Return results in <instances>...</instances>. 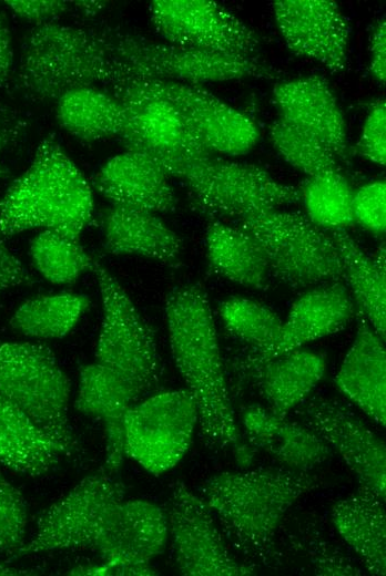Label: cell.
I'll return each mask as SVG.
<instances>
[{
	"instance_id": "cell-1",
	"label": "cell",
	"mask_w": 386,
	"mask_h": 576,
	"mask_svg": "<svg viewBox=\"0 0 386 576\" xmlns=\"http://www.w3.org/2000/svg\"><path fill=\"white\" fill-rule=\"evenodd\" d=\"M171 352L199 413L200 436L211 450L232 448L241 465L252 450L240 434L225 380L214 319L200 284L173 288L165 299Z\"/></svg>"
},
{
	"instance_id": "cell-2",
	"label": "cell",
	"mask_w": 386,
	"mask_h": 576,
	"mask_svg": "<svg viewBox=\"0 0 386 576\" xmlns=\"http://www.w3.org/2000/svg\"><path fill=\"white\" fill-rule=\"evenodd\" d=\"M319 484L311 472L285 467L223 472L203 483L202 498L235 552L255 567H276V532L284 515Z\"/></svg>"
},
{
	"instance_id": "cell-3",
	"label": "cell",
	"mask_w": 386,
	"mask_h": 576,
	"mask_svg": "<svg viewBox=\"0 0 386 576\" xmlns=\"http://www.w3.org/2000/svg\"><path fill=\"white\" fill-rule=\"evenodd\" d=\"M129 79L106 25L80 28L50 22L24 37L14 86L32 102L57 101L68 91Z\"/></svg>"
},
{
	"instance_id": "cell-4",
	"label": "cell",
	"mask_w": 386,
	"mask_h": 576,
	"mask_svg": "<svg viewBox=\"0 0 386 576\" xmlns=\"http://www.w3.org/2000/svg\"><path fill=\"white\" fill-rule=\"evenodd\" d=\"M92 212V186L51 133L0 198V232L10 237L40 228L79 240Z\"/></svg>"
},
{
	"instance_id": "cell-5",
	"label": "cell",
	"mask_w": 386,
	"mask_h": 576,
	"mask_svg": "<svg viewBox=\"0 0 386 576\" xmlns=\"http://www.w3.org/2000/svg\"><path fill=\"white\" fill-rule=\"evenodd\" d=\"M264 255L271 276L292 289L343 281L344 267L329 233L305 214L278 208L251 214L238 225Z\"/></svg>"
},
{
	"instance_id": "cell-6",
	"label": "cell",
	"mask_w": 386,
	"mask_h": 576,
	"mask_svg": "<svg viewBox=\"0 0 386 576\" xmlns=\"http://www.w3.org/2000/svg\"><path fill=\"white\" fill-rule=\"evenodd\" d=\"M70 380L47 344L0 342V397L16 405L59 442L77 449L69 422Z\"/></svg>"
},
{
	"instance_id": "cell-7",
	"label": "cell",
	"mask_w": 386,
	"mask_h": 576,
	"mask_svg": "<svg viewBox=\"0 0 386 576\" xmlns=\"http://www.w3.org/2000/svg\"><path fill=\"white\" fill-rule=\"evenodd\" d=\"M169 177L190 191L193 207L210 217L237 220L299 200L298 188L274 178L264 168L206 156L181 161Z\"/></svg>"
},
{
	"instance_id": "cell-8",
	"label": "cell",
	"mask_w": 386,
	"mask_h": 576,
	"mask_svg": "<svg viewBox=\"0 0 386 576\" xmlns=\"http://www.w3.org/2000/svg\"><path fill=\"white\" fill-rule=\"evenodd\" d=\"M102 299L95 362L123 379L142 397L159 385L161 358L155 335L116 278L98 260L91 270Z\"/></svg>"
},
{
	"instance_id": "cell-9",
	"label": "cell",
	"mask_w": 386,
	"mask_h": 576,
	"mask_svg": "<svg viewBox=\"0 0 386 576\" xmlns=\"http://www.w3.org/2000/svg\"><path fill=\"white\" fill-rule=\"evenodd\" d=\"M129 80L158 79L201 85L243 79L274 80L276 71L258 58L232 56L153 41L105 24ZM125 81V82H126Z\"/></svg>"
},
{
	"instance_id": "cell-10",
	"label": "cell",
	"mask_w": 386,
	"mask_h": 576,
	"mask_svg": "<svg viewBox=\"0 0 386 576\" xmlns=\"http://www.w3.org/2000/svg\"><path fill=\"white\" fill-rule=\"evenodd\" d=\"M118 99H160L171 104L212 154L248 153L260 140L256 123L201 85L133 79L111 86Z\"/></svg>"
},
{
	"instance_id": "cell-11",
	"label": "cell",
	"mask_w": 386,
	"mask_h": 576,
	"mask_svg": "<svg viewBox=\"0 0 386 576\" xmlns=\"http://www.w3.org/2000/svg\"><path fill=\"white\" fill-rule=\"evenodd\" d=\"M197 422L196 403L186 389L139 400L124 416L125 454L148 472L162 474L183 457Z\"/></svg>"
},
{
	"instance_id": "cell-12",
	"label": "cell",
	"mask_w": 386,
	"mask_h": 576,
	"mask_svg": "<svg viewBox=\"0 0 386 576\" xmlns=\"http://www.w3.org/2000/svg\"><path fill=\"white\" fill-rule=\"evenodd\" d=\"M124 495L123 483L102 469L83 477L43 512L33 537L8 560L43 552L93 548L105 518Z\"/></svg>"
},
{
	"instance_id": "cell-13",
	"label": "cell",
	"mask_w": 386,
	"mask_h": 576,
	"mask_svg": "<svg viewBox=\"0 0 386 576\" xmlns=\"http://www.w3.org/2000/svg\"><path fill=\"white\" fill-rule=\"evenodd\" d=\"M149 12L169 44L242 58H257L261 50L256 31L215 1L153 0Z\"/></svg>"
},
{
	"instance_id": "cell-14",
	"label": "cell",
	"mask_w": 386,
	"mask_h": 576,
	"mask_svg": "<svg viewBox=\"0 0 386 576\" xmlns=\"http://www.w3.org/2000/svg\"><path fill=\"white\" fill-rule=\"evenodd\" d=\"M169 534L179 572L185 576H251L255 566L236 560L202 496L182 481L172 484Z\"/></svg>"
},
{
	"instance_id": "cell-15",
	"label": "cell",
	"mask_w": 386,
	"mask_h": 576,
	"mask_svg": "<svg viewBox=\"0 0 386 576\" xmlns=\"http://www.w3.org/2000/svg\"><path fill=\"white\" fill-rule=\"evenodd\" d=\"M302 423L334 448L356 475L359 485L385 501L386 448L384 442L344 401L308 395L295 409Z\"/></svg>"
},
{
	"instance_id": "cell-16",
	"label": "cell",
	"mask_w": 386,
	"mask_h": 576,
	"mask_svg": "<svg viewBox=\"0 0 386 576\" xmlns=\"http://www.w3.org/2000/svg\"><path fill=\"white\" fill-rule=\"evenodd\" d=\"M276 27L295 55L322 64L333 73L348 66L351 27L332 0H275Z\"/></svg>"
},
{
	"instance_id": "cell-17",
	"label": "cell",
	"mask_w": 386,
	"mask_h": 576,
	"mask_svg": "<svg viewBox=\"0 0 386 576\" xmlns=\"http://www.w3.org/2000/svg\"><path fill=\"white\" fill-rule=\"evenodd\" d=\"M354 299L343 284L334 281L307 289L299 296L283 321L276 343L263 353L245 351L233 360V373L238 380L254 367L303 344L344 329L355 317Z\"/></svg>"
},
{
	"instance_id": "cell-18",
	"label": "cell",
	"mask_w": 386,
	"mask_h": 576,
	"mask_svg": "<svg viewBox=\"0 0 386 576\" xmlns=\"http://www.w3.org/2000/svg\"><path fill=\"white\" fill-rule=\"evenodd\" d=\"M129 122L118 140L125 151L152 161L165 175L177 162L213 155L183 116L160 99H121Z\"/></svg>"
},
{
	"instance_id": "cell-19",
	"label": "cell",
	"mask_w": 386,
	"mask_h": 576,
	"mask_svg": "<svg viewBox=\"0 0 386 576\" xmlns=\"http://www.w3.org/2000/svg\"><path fill=\"white\" fill-rule=\"evenodd\" d=\"M272 99L278 117L316 138L338 161H347V125L325 79L313 74L277 83Z\"/></svg>"
},
{
	"instance_id": "cell-20",
	"label": "cell",
	"mask_w": 386,
	"mask_h": 576,
	"mask_svg": "<svg viewBox=\"0 0 386 576\" xmlns=\"http://www.w3.org/2000/svg\"><path fill=\"white\" fill-rule=\"evenodd\" d=\"M167 536V515L160 506L122 500L105 518L92 549L102 560L148 564L163 553Z\"/></svg>"
},
{
	"instance_id": "cell-21",
	"label": "cell",
	"mask_w": 386,
	"mask_h": 576,
	"mask_svg": "<svg viewBox=\"0 0 386 576\" xmlns=\"http://www.w3.org/2000/svg\"><path fill=\"white\" fill-rule=\"evenodd\" d=\"M139 400L123 379L98 362L80 368L74 408L102 422L105 438L102 470L109 474L115 475L126 457L124 416Z\"/></svg>"
},
{
	"instance_id": "cell-22",
	"label": "cell",
	"mask_w": 386,
	"mask_h": 576,
	"mask_svg": "<svg viewBox=\"0 0 386 576\" xmlns=\"http://www.w3.org/2000/svg\"><path fill=\"white\" fill-rule=\"evenodd\" d=\"M95 191L112 205L152 213L176 209L177 197L169 177L148 157L124 151L111 157L95 174Z\"/></svg>"
},
{
	"instance_id": "cell-23",
	"label": "cell",
	"mask_w": 386,
	"mask_h": 576,
	"mask_svg": "<svg viewBox=\"0 0 386 576\" xmlns=\"http://www.w3.org/2000/svg\"><path fill=\"white\" fill-rule=\"evenodd\" d=\"M242 423L250 446L263 451L285 469L311 472L332 456V448L312 430L262 405L246 407Z\"/></svg>"
},
{
	"instance_id": "cell-24",
	"label": "cell",
	"mask_w": 386,
	"mask_h": 576,
	"mask_svg": "<svg viewBox=\"0 0 386 576\" xmlns=\"http://www.w3.org/2000/svg\"><path fill=\"white\" fill-rule=\"evenodd\" d=\"M104 248L113 255H134L167 267L182 265V238L155 213L110 205L100 216Z\"/></svg>"
},
{
	"instance_id": "cell-25",
	"label": "cell",
	"mask_w": 386,
	"mask_h": 576,
	"mask_svg": "<svg viewBox=\"0 0 386 576\" xmlns=\"http://www.w3.org/2000/svg\"><path fill=\"white\" fill-rule=\"evenodd\" d=\"M357 331L336 374L339 390L378 424H386V352L382 339L356 309Z\"/></svg>"
},
{
	"instance_id": "cell-26",
	"label": "cell",
	"mask_w": 386,
	"mask_h": 576,
	"mask_svg": "<svg viewBox=\"0 0 386 576\" xmlns=\"http://www.w3.org/2000/svg\"><path fill=\"white\" fill-rule=\"evenodd\" d=\"M326 358L322 352L292 350L244 373L237 382H253L274 414L286 418L322 380Z\"/></svg>"
},
{
	"instance_id": "cell-27",
	"label": "cell",
	"mask_w": 386,
	"mask_h": 576,
	"mask_svg": "<svg viewBox=\"0 0 386 576\" xmlns=\"http://www.w3.org/2000/svg\"><path fill=\"white\" fill-rule=\"evenodd\" d=\"M332 521L343 539L374 575L386 573V516L384 500L367 486L336 502Z\"/></svg>"
},
{
	"instance_id": "cell-28",
	"label": "cell",
	"mask_w": 386,
	"mask_h": 576,
	"mask_svg": "<svg viewBox=\"0 0 386 576\" xmlns=\"http://www.w3.org/2000/svg\"><path fill=\"white\" fill-rule=\"evenodd\" d=\"M64 448L16 405L0 397V464L29 476L50 472Z\"/></svg>"
},
{
	"instance_id": "cell-29",
	"label": "cell",
	"mask_w": 386,
	"mask_h": 576,
	"mask_svg": "<svg viewBox=\"0 0 386 576\" xmlns=\"http://www.w3.org/2000/svg\"><path fill=\"white\" fill-rule=\"evenodd\" d=\"M344 267V279L353 292L356 309L385 340L386 261L383 244L374 256L367 255L346 229L327 230Z\"/></svg>"
},
{
	"instance_id": "cell-30",
	"label": "cell",
	"mask_w": 386,
	"mask_h": 576,
	"mask_svg": "<svg viewBox=\"0 0 386 576\" xmlns=\"http://www.w3.org/2000/svg\"><path fill=\"white\" fill-rule=\"evenodd\" d=\"M212 272L243 287L264 290L270 284L268 264L253 238L240 226L212 219L205 235Z\"/></svg>"
},
{
	"instance_id": "cell-31",
	"label": "cell",
	"mask_w": 386,
	"mask_h": 576,
	"mask_svg": "<svg viewBox=\"0 0 386 576\" xmlns=\"http://www.w3.org/2000/svg\"><path fill=\"white\" fill-rule=\"evenodd\" d=\"M55 117L68 134L83 142L118 137L129 122L124 105L112 93L94 86L62 94L55 101Z\"/></svg>"
},
{
	"instance_id": "cell-32",
	"label": "cell",
	"mask_w": 386,
	"mask_h": 576,
	"mask_svg": "<svg viewBox=\"0 0 386 576\" xmlns=\"http://www.w3.org/2000/svg\"><path fill=\"white\" fill-rule=\"evenodd\" d=\"M89 306L90 298L81 294L38 296L22 302L9 323L14 331L29 338L60 339L73 329Z\"/></svg>"
},
{
	"instance_id": "cell-33",
	"label": "cell",
	"mask_w": 386,
	"mask_h": 576,
	"mask_svg": "<svg viewBox=\"0 0 386 576\" xmlns=\"http://www.w3.org/2000/svg\"><path fill=\"white\" fill-rule=\"evenodd\" d=\"M298 192L305 215L322 229H346L354 223V189L341 171L307 177Z\"/></svg>"
},
{
	"instance_id": "cell-34",
	"label": "cell",
	"mask_w": 386,
	"mask_h": 576,
	"mask_svg": "<svg viewBox=\"0 0 386 576\" xmlns=\"http://www.w3.org/2000/svg\"><path fill=\"white\" fill-rule=\"evenodd\" d=\"M30 255L41 276L55 285L74 282L82 274L92 270L95 260L79 240L51 230H42L32 239Z\"/></svg>"
},
{
	"instance_id": "cell-35",
	"label": "cell",
	"mask_w": 386,
	"mask_h": 576,
	"mask_svg": "<svg viewBox=\"0 0 386 576\" xmlns=\"http://www.w3.org/2000/svg\"><path fill=\"white\" fill-rule=\"evenodd\" d=\"M224 327L245 342L252 353H263L280 338L283 320L267 306L257 301L231 297L219 305Z\"/></svg>"
},
{
	"instance_id": "cell-36",
	"label": "cell",
	"mask_w": 386,
	"mask_h": 576,
	"mask_svg": "<svg viewBox=\"0 0 386 576\" xmlns=\"http://www.w3.org/2000/svg\"><path fill=\"white\" fill-rule=\"evenodd\" d=\"M268 137L280 156L307 177L341 171L339 161L325 145L281 117L270 124Z\"/></svg>"
},
{
	"instance_id": "cell-37",
	"label": "cell",
	"mask_w": 386,
	"mask_h": 576,
	"mask_svg": "<svg viewBox=\"0 0 386 576\" xmlns=\"http://www.w3.org/2000/svg\"><path fill=\"white\" fill-rule=\"evenodd\" d=\"M287 537L291 549L302 553L316 575H363L348 556L326 539L317 525L301 523Z\"/></svg>"
},
{
	"instance_id": "cell-38",
	"label": "cell",
	"mask_w": 386,
	"mask_h": 576,
	"mask_svg": "<svg viewBox=\"0 0 386 576\" xmlns=\"http://www.w3.org/2000/svg\"><path fill=\"white\" fill-rule=\"evenodd\" d=\"M27 524L26 498L0 471V553L11 555L24 544Z\"/></svg>"
},
{
	"instance_id": "cell-39",
	"label": "cell",
	"mask_w": 386,
	"mask_h": 576,
	"mask_svg": "<svg viewBox=\"0 0 386 576\" xmlns=\"http://www.w3.org/2000/svg\"><path fill=\"white\" fill-rule=\"evenodd\" d=\"M353 218L366 230L383 235L386 229V183L373 181L364 184L353 196Z\"/></svg>"
},
{
	"instance_id": "cell-40",
	"label": "cell",
	"mask_w": 386,
	"mask_h": 576,
	"mask_svg": "<svg viewBox=\"0 0 386 576\" xmlns=\"http://www.w3.org/2000/svg\"><path fill=\"white\" fill-rule=\"evenodd\" d=\"M355 152L378 166L386 164V103L375 100L367 112Z\"/></svg>"
},
{
	"instance_id": "cell-41",
	"label": "cell",
	"mask_w": 386,
	"mask_h": 576,
	"mask_svg": "<svg viewBox=\"0 0 386 576\" xmlns=\"http://www.w3.org/2000/svg\"><path fill=\"white\" fill-rule=\"evenodd\" d=\"M6 4L19 18L34 25L57 22L72 6L71 1L63 0H8Z\"/></svg>"
},
{
	"instance_id": "cell-42",
	"label": "cell",
	"mask_w": 386,
	"mask_h": 576,
	"mask_svg": "<svg viewBox=\"0 0 386 576\" xmlns=\"http://www.w3.org/2000/svg\"><path fill=\"white\" fill-rule=\"evenodd\" d=\"M28 130V121L18 110L0 104V158L1 156L18 146ZM7 171L0 161V177L4 176Z\"/></svg>"
},
{
	"instance_id": "cell-43",
	"label": "cell",
	"mask_w": 386,
	"mask_h": 576,
	"mask_svg": "<svg viewBox=\"0 0 386 576\" xmlns=\"http://www.w3.org/2000/svg\"><path fill=\"white\" fill-rule=\"evenodd\" d=\"M34 282V277L6 246L0 232V294L12 288L30 286Z\"/></svg>"
},
{
	"instance_id": "cell-44",
	"label": "cell",
	"mask_w": 386,
	"mask_h": 576,
	"mask_svg": "<svg viewBox=\"0 0 386 576\" xmlns=\"http://www.w3.org/2000/svg\"><path fill=\"white\" fill-rule=\"evenodd\" d=\"M70 575H126L151 576L158 575V570L151 565L130 563L124 560H103L99 565L78 566L68 572Z\"/></svg>"
},
{
	"instance_id": "cell-45",
	"label": "cell",
	"mask_w": 386,
	"mask_h": 576,
	"mask_svg": "<svg viewBox=\"0 0 386 576\" xmlns=\"http://www.w3.org/2000/svg\"><path fill=\"white\" fill-rule=\"evenodd\" d=\"M369 72L374 80L384 85L386 80V21L385 16L374 24L369 37Z\"/></svg>"
},
{
	"instance_id": "cell-46",
	"label": "cell",
	"mask_w": 386,
	"mask_h": 576,
	"mask_svg": "<svg viewBox=\"0 0 386 576\" xmlns=\"http://www.w3.org/2000/svg\"><path fill=\"white\" fill-rule=\"evenodd\" d=\"M13 74L12 37L6 13L0 9V89L9 85Z\"/></svg>"
},
{
	"instance_id": "cell-47",
	"label": "cell",
	"mask_w": 386,
	"mask_h": 576,
	"mask_svg": "<svg viewBox=\"0 0 386 576\" xmlns=\"http://www.w3.org/2000/svg\"><path fill=\"white\" fill-rule=\"evenodd\" d=\"M72 3L84 16H95L104 8L103 1H73Z\"/></svg>"
}]
</instances>
